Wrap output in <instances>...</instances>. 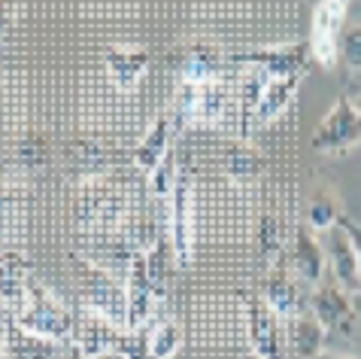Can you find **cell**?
I'll use <instances>...</instances> for the list:
<instances>
[{
	"mask_svg": "<svg viewBox=\"0 0 361 359\" xmlns=\"http://www.w3.org/2000/svg\"><path fill=\"white\" fill-rule=\"evenodd\" d=\"M85 311H92L97 317H104L106 323H113L116 329H125L128 323V295L125 286H118L113 274L94 268V281L85 286Z\"/></svg>",
	"mask_w": 361,
	"mask_h": 359,
	"instance_id": "9",
	"label": "cell"
},
{
	"mask_svg": "<svg viewBox=\"0 0 361 359\" xmlns=\"http://www.w3.org/2000/svg\"><path fill=\"white\" fill-rule=\"evenodd\" d=\"M146 64H149V55L140 52V49H113L106 55V73L122 92H134L137 83L146 73Z\"/></svg>",
	"mask_w": 361,
	"mask_h": 359,
	"instance_id": "15",
	"label": "cell"
},
{
	"mask_svg": "<svg viewBox=\"0 0 361 359\" xmlns=\"http://www.w3.org/2000/svg\"><path fill=\"white\" fill-rule=\"evenodd\" d=\"M146 341H143V356L146 359H170L179 344H183V329H179L173 320H158V323H149L146 329Z\"/></svg>",
	"mask_w": 361,
	"mask_h": 359,
	"instance_id": "17",
	"label": "cell"
},
{
	"mask_svg": "<svg viewBox=\"0 0 361 359\" xmlns=\"http://www.w3.org/2000/svg\"><path fill=\"white\" fill-rule=\"evenodd\" d=\"M319 244L325 253V271H331V281L340 283L346 293L361 298V277H358V259L355 247L349 241L343 225H331L325 232H319Z\"/></svg>",
	"mask_w": 361,
	"mask_h": 359,
	"instance_id": "7",
	"label": "cell"
},
{
	"mask_svg": "<svg viewBox=\"0 0 361 359\" xmlns=\"http://www.w3.org/2000/svg\"><path fill=\"white\" fill-rule=\"evenodd\" d=\"M292 262H295V271H298V277L304 283H322V277H325V253H322V244H319L316 232L307 223H300L298 232H295Z\"/></svg>",
	"mask_w": 361,
	"mask_h": 359,
	"instance_id": "12",
	"label": "cell"
},
{
	"mask_svg": "<svg viewBox=\"0 0 361 359\" xmlns=\"http://www.w3.org/2000/svg\"><path fill=\"white\" fill-rule=\"evenodd\" d=\"M170 253L179 268L192 265L195 256V192H192V180L179 171V180L170 195Z\"/></svg>",
	"mask_w": 361,
	"mask_h": 359,
	"instance_id": "4",
	"label": "cell"
},
{
	"mask_svg": "<svg viewBox=\"0 0 361 359\" xmlns=\"http://www.w3.org/2000/svg\"><path fill=\"white\" fill-rule=\"evenodd\" d=\"M340 219H343V213H340L337 198H331L328 192H316L307 207V225L313 228V232H325V228L337 225Z\"/></svg>",
	"mask_w": 361,
	"mask_h": 359,
	"instance_id": "18",
	"label": "cell"
},
{
	"mask_svg": "<svg viewBox=\"0 0 361 359\" xmlns=\"http://www.w3.org/2000/svg\"><path fill=\"white\" fill-rule=\"evenodd\" d=\"M349 16V0H319L310 25V55L319 67H334L340 55V34Z\"/></svg>",
	"mask_w": 361,
	"mask_h": 359,
	"instance_id": "3",
	"label": "cell"
},
{
	"mask_svg": "<svg viewBox=\"0 0 361 359\" xmlns=\"http://www.w3.org/2000/svg\"><path fill=\"white\" fill-rule=\"evenodd\" d=\"M288 329V347L298 359H319L325 353V329L313 314H300L292 323H286Z\"/></svg>",
	"mask_w": 361,
	"mask_h": 359,
	"instance_id": "14",
	"label": "cell"
},
{
	"mask_svg": "<svg viewBox=\"0 0 361 359\" xmlns=\"http://www.w3.org/2000/svg\"><path fill=\"white\" fill-rule=\"evenodd\" d=\"M340 225L346 228V235H349V241H353V247H355V259H358V277H361V225L358 223H353L346 213H343V219H340Z\"/></svg>",
	"mask_w": 361,
	"mask_h": 359,
	"instance_id": "21",
	"label": "cell"
},
{
	"mask_svg": "<svg viewBox=\"0 0 361 359\" xmlns=\"http://www.w3.org/2000/svg\"><path fill=\"white\" fill-rule=\"evenodd\" d=\"M125 295H128L125 332H140V329L149 326V317L155 311V281H152V274H149L146 256H140V253L131 259V268H128Z\"/></svg>",
	"mask_w": 361,
	"mask_h": 359,
	"instance_id": "8",
	"label": "cell"
},
{
	"mask_svg": "<svg viewBox=\"0 0 361 359\" xmlns=\"http://www.w3.org/2000/svg\"><path fill=\"white\" fill-rule=\"evenodd\" d=\"M9 317L22 329H27V332L49 338V341H58V344L73 335V317H70L67 307L31 283H27L25 302L18 305L16 311H9Z\"/></svg>",
	"mask_w": 361,
	"mask_h": 359,
	"instance_id": "1",
	"label": "cell"
},
{
	"mask_svg": "<svg viewBox=\"0 0 361 359\" xmlns=\"http://www.w3.org/2000/svg\"><path fill=\"white\" fill-rule=\"evenodd\" d=\"M0 359H6V335H4V329H0Z\"/></svg>",
	"mask_w": 361,
	"mask_h": 359,
	"instance_id": "24",
	"label": "cell"
},
{
	"mask_svg": "<svg viewBox=\"0 0 361 359\" xmlns=\"http://www.w3.org/2000/svg\"><path fill=\"white\" fill-rule=\"evenodd\" d=\"M361 143V113L346 95H340L313 131V149L325 155H343Z\"/></svg>",
	"mask_w": 361,
	"mask_h": 359,
	"instance_id": "2",
	"label": "cell"
},
{
	"mask_svg": "<svg viewBox=\"0 0 361 359\" xmlns=\"http://www.w3.org/2000/svg\"><path fill=\"white\" fill-rule=\"evenodd\" d=\"M310 311L322 323L325 332L353 335V326H355L353 293H346L340 283H334V281L316 283V289L310 293Z\"/></svg>",
	"mask_w": 361,
	"mask_h": 359,
	"instance_id": "6",
	"label": "cell"
},
{
	"mask_svg": "<svg viewBox=\"0 0 361 359\" xmlns=\"http://www.w3.org/2000/svg\"><path fill=\"white\" fill-rule=\"evenodd\" d=\"M300 79H304V73L267 79L264 88H262V98H258V104H255V116L262 119V122H270V119H276L288 104H292V98H295V92H298Z\"/></svg>",
	"mask_w": 361,
	"mask_h": 359,
	"instance_id": "16",
	"label": "cell"
},
{
	"mask_svg": "<svg viewBox=\"0 0 361 359\" xmlns=\"http://www.w3.org/2000/svg\"><path fill=\"white\" fill-rule=\"evenodd\" d=\"M262 298L270 305V311L286 323H292L295 317L307 314V307H310V295L300 289L295 277H288L286 268H274V271L264 277Z\"/></svg>",
	"mask_w": 361,
	"mask_h": 359,
	"instance_id": "10",
	"label": "cell"
},
{
	"mask_svg": "<svg viewBox=\"0 0 361 359\" xmlns=\"http://www.w3.org/2000/svg\"><path fill=\"white\" fill-rule=\"evenodd\" d=\"M319 359H355V356H343V353H322Z\"/></svg>",
	"mask_w": 361,
	"mask_h": 359,
	"instance_id": "25",
	"label": "cell"
},
{
	"mask_svg": "<svg viewBox=\"0 0 361 359\" xmlns=\"http://www.w3.org/2000/svg\"><path fill=\"white\" fill-rule=\"evenodd\" d=\"M346 98H349V101H353V107H355L358 113H361V88H358V92H349Z\"/></svg>",
	"mask_w": 361,
	"mask_h": 359,
	"instance_id": "23",
	"label": "cell"
},
{
	"mask_svg": "<svg viewBox=\"0 0 361 359\" xmlns=\"http://www.w3.org/2000/svg\"><path fill=\"white\" fill-rule=\"evenodd\" d=\"M4 335H6V359H55L58 353V341H49V338L27 332L9 314H6Z\"/></svg>",
	"mask_w": 361,
	"mask_h": 359,
	"instance_id": "13",
	"label": "cell"
},
{
	"mask_svg": "<svg viewBox=\"0 0 361 359\" xmlns=\"http://www.w3.org/2000/svg\"><path fill=\"white\" fill-rule=\"evenodd\" d=\"M176 180H179V165H176V153L170 149V153L161 158V165H158L155 171L149 174V189H152L155 198H161V201H170Z\"/></svg>",
	"mask_w": 361,
	"mask_h": 359,
	"instance_id": "19",
	"label": "cell"
},
{
	"mask_svg": "<svg viewBox=\"0 0 361 359\" xmlns=\"http://www.w3.org/2000/svg\"><path fill=\"white\" fill-rule=\"evenodd\" d=\"M246 332L249 347L258 359H286L288 351V329L286 320L270 311V305L262 295L246 305Z\"/></svg>",
	"mask_w": 361,
	"mask_h": 359,
	"instance_id": "5",
	"label": "cell"
},
{
	"mask_svg": "<svg viewBox=\"0 0 361 359\" xmlns=\"http://www.w3.org/2000/svg\"><path fill=\"white\" fill-rule=\"evenodd\" d=\"M337 61L349 67V71H358L361 73V25H353L340 34V55Z\"/></svg>",
	"mask_w": 361,
	"mask_h": 359,
	"instance_id": "20",
	"label": "cell"
},
{
	"mask_svg": "<svg viewBox=\"0 0 361 359\" xmlns=\"http://www.w3.org/2000/svg\"><path fill=\"white\" fill-rule=\"evenodd\" d=\"M85 359H131L125 351H106V353H97V356H85Z\"/></svg>",
	"mask_w": 361,
	"mask_h": 359,
	"instance_id": "22",
	"label": "cell"
},
{
	"mask_svg": "<svg viewBox=\"0 0 361 359\" xmlns=\"http://www.w3.org/2000/svg\"><path fill=\"white\" fill-rule=\"evenodd\" d=\"M173 131H176V116L173 113H164V116H158L152 128L146 131L143 137V143H140L134 149V165L143 171L146 177L155 171L158 165H161V158L170 153V141H173Z\"/></svg>",
	"mask_w": 361,
	"mask_h": 359,
	"instance_id": "11",
	"label": "cell"
}]
</instances>
